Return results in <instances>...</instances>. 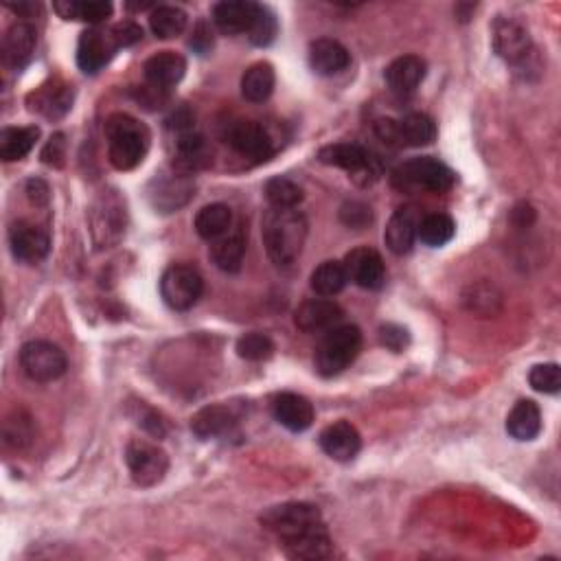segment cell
<instances>
[{
  "label": "cell",
  "instance_id": "obj_49",
  "mask_svg": "<svg viewBox=\"0 0 561 561\" xmlns=\"http://www.w3.org/2000/svg\"><path fill=\"white\" fill-rule=\"evenodd\" d=\"M27 193H29L31 202H36V204H47L49 202V187L44 185L42 180H29Z\"/></svg>",
  "mask_w": 561,
  "mask_h": 561
},
{
  "label": "cell",
  "instance_id": "obj_44",
  "mask_svg": "<svg viewBox=\"0 0 561 561\" xmlns=\"http://www.w3.org/2000/svg\"><path fill=\"white\" fill-rule=\"evenodd\" d=\"M64 158H66V136L57 132V134L51 136L49 143L44 145L42 160L51 167H62Z\"/></svg>",
  "mask_w": 561,
  "mask_h": 561
},
{
  "label": "cell",
  "instance_id": "obj_12",
  "mask_svg": "<svg viewBox=\"0 0 561 561\" xmlns=\"http://www.w3.org/2000/svg\"><path fill=\"white\" fill-rule=\"evenodd\" d=\"M117 49L119 44L112 36V29H88L82 33V38H79L77 44V64L84 73H99L101 68L112 60V55Z\"/></svg>",
  "mask_w": 561,
  "mask_h": 561
},
{
  "label": "cell",
  "instance_id": "obj_17",
  "mask_svg": "<svg viewBox=\"0 0 561 561\" xmlns=\"http://www.w3.org/2000/svg\"><path fill=\"white\" fill-rule=\"evenodd\" d=\"M342 307L336 301L329 299H309L299 305L294 314V323L305 334H320V331H329L340 325Z\"/></svg>",
  "mask_w": 561,
  "mask_h": 561
},
{
  "label": "cell",
  "instance_id": "obj_25",
  "mask_svg": "<svg viewBox=\"0 0 561 561\" xmlns=\"http://www.w3.org/2000/svg\"><path fill=\"white\" fill-rule=\"evenodd\" d=\"M237 419V412L231 406H206L191 419V430L200 439H217L231 432L237 426Z\"/></svg>",
  "mask_w": 561,
  "mask_h": 561
},
{
  "label": "cell",
  "instance_id": "obj_14",
  "mask_svg": "<svg viewBox=\"0 0 561 561\" xmlns=\"http://www.w3.org/2000/svg\"><path fill=\"white\" fill-rule=\"evenodd\" d=\"M342 266L347 270L349 281L364 290H380L386 279L384 259L373 248H356L342 261Z\"/></svg>",
  "mask_w": 561,
  "mask_h": 561
},
{
  "label": "cell",
  "instance_id": "obj_47",
  "mask_svg": "<svg viewBox=\"0 0 561 561\" xmlns=\"http://www.w3.org/2000/svg\"><path fill=\"white\" fill-rule=\"evenodd\" d=\"M191 44V49L200 53V55H206L211 49H213V31L211 27L206 25V22H198V27L193 29V36L189 40Z\"/></svg>",
  "mask_w": 561,
  "mask_h": 561
},
{
  "label": "cell",
  "instance_id": "obj_31",
  "mask_svg": "<svg viewBox=\"0 0 561 561\" xmlns=\"http://www.w3.org/2000/svg\"><path fill=\"white\" fill-rule=\"evenodd\" d=\"M274 82H277V77H274L272 64L257 62L242 77V95L253 103L266 101L272 95Z\"/></svg>",
  "mask_w": 561,
  "mask_h": 561
},
{
  "label": "cell",
  "instance_id": "obj_36",
  "mask_svg": "<svg viewBox=\"0 0 561 561\" xmlns=\"http://www.w3.org/2000/svg\"><path fill=\"white\" fill-rule=\"evenodd\" d=\"M454 233H456V224H454L452 217L445 215V213L426 215L419 222V228H417V237L421 239L423 244L432 246V248H441L448 242H452Z\"/></svg>",
  "mask_w": 561,
  "mask_h": 561
},
{
  "label": "cell",
  "instance_id": "obj_30",
  "mask_svg": "<svg viewBox=\"0 0 561 561\" xmlns=\"http://www.w3.org/2000/svg\"><path fill=\"white\" fill-rule=\"evenodd\" d=\"M40 139V128L36 125H27V128H5L0 132V158L7 160H20L25 158L36 141Z\"/></svg>",
  "mask_w": 561,
  "mask_h": 561
},
{
  "label": "cell",
  "instance_id": "obj_18",
  "mask_svg": "<svg viewBox=\"0 0 561 561\" xmlns=\"http://www.w3.org/2000/svg\"><path fill=\"white\" fill-rule=\"evenodd\" d=\"M421 217L415 206H399L386 224L384 242L393 255H408L417 239Z\"/></svg>",
  "mask_w": 561,
  "mask_h": 561
},
{
  "label": "cell",
  "instance_id": "obj_29",
  "mask_svg": "<svg viewBox=\"0 0 561 561\" xmlns=\"http://www.w3.org/2000/svg\"><path fill=\"white\" fill-rule=\"evenodd\" d=\"M397 132H399V147H423L430 145L437 139V125L428 117V114L412 112L402 121H397Z\"/></svg>",
  "mask_w": 561,
  "mask_h": 561
},
{
  "label": "cell",
  "instance_id": "obj_37",
  "mask_svg": "<svg viewBox=\"0 0 561 561\" xmlns=\"http://www.w3.org/2000/svg\"><path fill=\"white\" fill-rule=\"evenodd\" d=\"M53 7L64 20H82L90 22V25H97V22L112 16L110 3H75V0H66V3H55Z\"/></svg>",
  "mask_w": 561,
  "mask_h": 561
},
{
  "label": "cell",
  "instance_id": "obj_7",
  "mask_svg": "<svg viewBox=\"0 0 561 561\" xmlns=\"http://www.w3.org/2000/svg\"><path fill=\"white\" fill-rule=\"evenodd\" d=\"M202 290V274L193 266H185V263H176V266L167 268L163 279H160V296L176 312H187V309L196 305Z\"/></svg>",
  "mask_w": 561,
  "mask_h": 561
},
{
  "label": "cell",
  "instance_id": "obj_39",
  "mask_svg": "<svg viewBox=\"0 0 561 561\" xmlns=\"http://www.w3.org/2000/svg\"><path fill=\"white\" fill-rule=\"evenodd\" d=\"M3 437L9 448H16V450L27 448V445L33 441V419L25 410H16L14 415L7 417L5 421Z\"/></svg>",
  "mask_w": 561,
  "mask_h": 561
},
{
  "label": "cell",
  "instance_id": "obj_19",
  "mask_svg": "<svg viewBox=\"0 0 561 561\" xmlns=\"http://www.w3.org/2000/svg\"><path fill=\"white\" fill-rule=\"evenodd\" d=\"M38 47V31L29 22H16L11 25L3 38V62L5 66L14 68V71H20L25 68L33 53H36Z\"/></svg>",
  "mask_w": 561,
  "mask_h": 561
},
{
  "label": "cell",
  "instance_id": "obj_23",
  "mask_svg": "<svg viewBox=\"0 0 561 561\" xmlns=\"http://www.w3.org/2000/svg\"><path fill=\"white\" fill-rule=\"evenodd\" d=\"M259 5L248 0H224L213 7V22L226 36L248 33L257 18Z\"/></svg>",
  "mask_w": 561,
  "mask_h": 561
},
{
  "label": "cell",
  "instance_id": "obj_21",
  "mask_svg": "<svg viewBox=\"0 0 561 561\" xmlns=\"http://www.w3.org/2000/svg\"><path fill=\"white\" fill-rule=\"evenodd\" d=\"M143 73H145L147 84H150L152 88L167 90L171 86H176L180 79L185 77L187 60L180 53L160 51L145 62Z\"/></svg>",
  "mask_w": 561,
  "mask_h": 561
},
{
  "label": "cell",
  "instance_id": "obj_32",
  "mask_svg": "<svg viewBox=\"0 0 561 561\" xmlns=\"http://www.w3.org/2000/svg\"><path fill=\"white\" fill-rule=\"evenodd\" d=\"M231 226H233L231 206L220 202L204 206V209L196 215V233L202 239H209V242L222 237Z\"/></svg>",
  "mask_w": 561,
  "mask_h": 561
},
{
  "label": "cell",
  "instance_id": "obj_48",
  "mask_svg": "<svg viewBox=\"0 0 561 561\" xmlns=\"http://www.w3.org/2000/svg\"><path fill=\"white\" fill-rule=\"evenodd\" d=\"M141 410H143V415H139V426L143 428V430H147L152 434V437H156V439H160V437H165V421L160 419V415L158 412H154L152 408H145V406H141Z\"/></svg>",
  "mask_w": 561,
  "mask_h": 561
},
{
  "label": "cell",
  "instance_id": "obj_9",
  "mask_svg": "<svg viewBox=\"0 0 561 561\" xmlns=\"http://www.w3.org/2000/svg\"><path fill=\"white\" fill-rule=\"evenodd\" d=\"M20 366L33 382H53L66 371L64 351L47 340H31L20 349Z\"/></svg>",
  "mask_w": 561,
  "mask_h": 561
},
{
  "label": "cell",
  "instance_id": "obj_1",
  "mask_svg": "<svg viewBox=\"0 0 561 561\" xmlns=\"http://www.w3.org/2000/svg\"><path fill=\"white\" fill-rule=\"evenodd\" d=\"M261 524L281 540L292 559H325L331 553V537L323 515L307 502H283L261 515Z\"/></svg>",
  "mask_w": 561,
  "mask_h": 561
},
{
  "label": "cell",
  "instance_id": "obj_33",
  "mask_svg": "<svg viewBox=\"0 0 561 561\" xmlns=\"http://www.w3.org/2000/svg\"><path fill=\"white\" fill-rule=\"evenodd\" d=\"M31 99H36V106L31 110L42 112L47 119H60L73 106V90L66 84H53L40 88Z\"/></svg>",
  "mask_w": 561,
  "mask_h": 561
},
{
  "label": "cell",
  "instance_id": "obj_45",
  "mask_svg": "<svg viewBox=\"0 0 561 561\" xmlns=\"http://www.w3.org/2000/svg\"><path fill=\"white\" fill-rule=\"evenodd\" d=\"M380 340L384 347L399 353L408 347V331L399 325H384L380 329Z\"/></svg>",
  "mask_w": 561,
  "mask_h": 561
},
{
  "label": "cell",
  "instance_id": "obj_4",
  "mask_svg": "<svg viewBox=\"0 0 561 561\" xmlns=\"http://www.w3.org/2000/svg\"><path fill=\"white\" fill-rule=\"evenodd\" d=\"M362 349V331L356 325H338L325 331L316 349L314 364L323 377H334L358 358Z\"/></svg>",
  "mask_w": 561,
  "mask_h": 561
},
{
  "label": "cell",
  "instance_id": "obj_24",
  "mask_svg": "<svg viewBox=\"0 0 561 561\" xmlns=\"http://www.w3.org/2000/svg\"><path fill=\"white\" fill-rule=\"evenodd\" d=\"M246 255V231L242 224L231 226L228 231L211 242V259L222 272H237L242 268Z\"/></svg>",
  "mask_w": 561,
  "mask_h": 561
},
{
  "label": "cell",
  "instance_id": "obj_35",
  "mask_svg": "<svg viewBox=\"0 0 561 561\" xmlns=\"http://www.w3.org/2000/svg\"><path fill=\"white\" fill-rule=\"evenodd\" d=\"M187 27V14L180 7L171 5H160L154 7L150 14V29L156 38L160 40H171L178 38Z\"/></svg>",
  "mask_w": 561,
  "mask_h": 561
},
{
  "label": "cell",
  "instance_id": "obj_11",
  "mask_svg": "<svg viewBox=\"0 0 561 561\" xmlns=\"http://www.w3.org/2000/svg\"><path fill=\"white\" fill-rule=\"evenodd\" d=\"M491 40L496 53L509 64L524 62L533 49L529 31L513 18H496L491 25Z\"/></svg>",
  "mask_w": 561,
  "mask_h": 561
},
{
  "label": "cell",
  "instance_id": "obj_22",
  "mask_svg": "<svg viewBox=\"0 0 561 561\" xmlns=\"http://www.w3.org/2000/svg\"><path fill=\"white\" fill-rule=\"evenodd\" d=\"M272 415L290 432H303L314 423V406L296 393H281L272 399Z\"/></svg>",
  "mask_w": 561,
  "mask_h": 561
},
{
  "label": "cell",
  "instance_id": "obj_40",
  "mask_svg": "<svg viewBox=\"0 0 561 561\" xmlns=\"http://www.w3.org/2000/svg\"><path fill=\"white\" fill-rule=\"evenodd\" d=\"M277 33H279L277 16H274L268 7L259 5L257 18L253 22V27H250V31H248L250 42H253L255 47H268V44L277 40Z\"/></svg>",
  "mask_w": 561,
  "mask_h": 561
},
{
  "label": "cell",
  "instance_id": "obj_8",
  "mask_svg": "<svg viewBox=\"0 0 561 561\" xmlns=\"http://www.w3.org/2000/svg\"><path fill=\"white\" fill-rule=\"evenodd\" d=\"M318 160L323 165L345 169L353 176V180L360 185H371V182L380 176V165L358 143H334L327 145L318 152Z\"/></svg>",
  "mask_w": 561,
  "mask_h": 561
},
{
  "label": "cell",
  "instance_id": "obj_16",
  "mask_svg": "<svg viewBox=\"0 0 561 561\" xmlns=\"http://www.w3.org/2000/svg\"><path fill=\"white\" fill-rule=\"evenodd\" d=\"M320 448L329 456V459L349 463L358 456L362 448V439L356 426H351L349 421H336L320 432Z\"/></svg>",
  "mask_w": 561,
  "mask_h": 561
},
{
  "label": "cell",
  "instance_id": "obj_15",
  "mask_svg": "<svg viewBox=\"0 0 561 561\" xmlns=\"http://www.w3.org/2000/svg\"><path fill=\"white\" fill-rule=\"evenodd\" d=\"M193 180L187 174H171L154 178L150 185V202L154 209L171 213L185 206L193 196Z\"/></svg>",
  "mask_w": 561,
  "mask_h": 561
},
{
  "label": "cell",
  "instance_id": "obj_2",
  "mask_svg": "<svg viewBox=\"0 0 561 561\" xmlns=\"http://www.w3.org/2000/svg\"><path fill=\"white\" fill-rule=\"evenodd\" d=\"M263 246L277 266H290L303 253L307 239V220L296 209H272L261 224Z\"/></svg>",
  "mask_w": 561,
  "mask_h": 561
},
{
  "label": "cell",
  "instance_id": "obj_3",
  "mask_svg": "<svg viewBox=\"0 0 561 561\" xmlns=\"http://www.w3.org/2000/svg\"><path fill=\"white\" fill-rule=\"evenodd\" d=\"M108 158L119 171H130L143 163L150 150V130L130 114H110L106 121Z\"/></svg>",
  "mask_w": 561,
  "mask_h": 561
},
{
  "label": "cell",
  "instance_id": "obj_38",
  "mask_svg": "<svg viewBox=\"0 0 561 561\" xmlns=\"http://www.w3.org/2000/svg\"><path fill=\"white\" fill-rule=\"evenodd\" d=\"M266 198L272 209H296L303 200V189L290 178H272L266 185Z\"/></svg>",
  "mask_w": 561,
  "mask_h": 561
},
{
  "label": "cell",
  "instance_id": "obj_41",
  "mask_svg": "<svg viewBox=\"0 0 561 561\" xmlns=\"http://www.w3.org/2000/svg\"><path fill=\"white\" fill-rule=\"evenodd\" d=\"M237 353L248 362H263L274 353V345L266 334H246L237 340Z\"/></svg>",
  "mask_w": 561,
  "mask_h": 561
},
{
  "label": "cell",
  "instance_id": "obj_6",
  "mask_svg": "<svg viewBox=\"0 0 561 561\" xmlns=\"http://www.w3.org/2000/svg\"><path fill=\"white\" fill-rule=\"evenodd\" d=\"M125 463L136 485L154 487L165 478L169 469V456L160 445L147 439H132L125 448Z\"/></svg>",
  "mask_w": 561,
  "mask_h": 561
},
{
  "label": "cell",
  "instance_id": "obj_13",
  "mask_svg": "<svg viewBox=\"0 0 561 561\" xmlns=\"http://www.w3.org/2000/svg\"><path fill=\"white\" fill-rule=\"evenodd\" d=\"M9 246H11V253H14V257L18 261L38 263L49 255L51 239L40 226L25 222V220H18L9 228Z\"/></svg>",
  "mask_w": 561,
  "mask_h": 561
},
{
  "label": "cell",
  "instance_id": "obj_27",
  "mask_svg": "<svg viewBox=\"0 0 561 561\" xmlns=\"http://www.w3.org/2000/svg\"><path fill=\"white\" fill-rule=\"evenodd\" d=\"M125 211L123 206L114 200L108 198L103 200L99 209H95L93 213V235H95V242L103 248V246H112L117 244L123 231H125Z\"/></svg>",
  "mask_w": 561,
  "mask_h": 561
},
{
  "label": "cell",
  "instance_id": "obj_5",
  "mask_svg": "<svg viewBox=\"0 0 561 561\" xmlns=\"http://www.w3.org/2000/svg\"><path fill=\"white\" fill-rule=\"evenodd\" d=\"M395 180L402 187H417L432 193L450 191L456 182L454 171L439 158L419 156L410 158L395 171Z\"/></svg>",
  "mask_w": 561,
  "mask_h": 561
},
{
  "label": "cell",
  "instance_id": "obj_43",
  "mask_svg": "<svg viewBox=\"0 0 561 561\" xmlns=\"http://www.w3.org/2000/svg\"><path fill=\"white\" fill-rule=\"evenodd\" d=\"M342 222L351 228H362L371 222V209L362 202H347L340 211Z\"/></svg>",
  "mask_w": 561,
  "mask_h": 561
},
{
  "label": "cell",
  "instance_id": "obj_34",
  "mask_svg": "<svg viewBox=\"0 0 561 561\" xmlns=\"http://www.w3.org/2000/svg\"><path fill=\"white\" fill-rule=\"evenodd\" d=\"M347 283H349L347 270L340 261L320 263V266L312 272V281H309V285H312V290L318 296H336L345 290Z\"/></svg>",
  "mask_w": 561,
  "mask_h": 561
},
{
  "label": "cell",
  "instance_id": "obj_28",
  "mask_svg": "<svg viewBox=\"0 0 561 561\" xmlns=\"http://www.w3.org/2000/svg\"><path fill=\"white\" fill-rule=\"evenodd\" d=\"M507 432L515 441H533L542 432L540 406L531 399H522L515 404L507 417Z\"/></svg>",
  "mask_w": 561,
  "mask_h": 561
},
{
  "label": "cell",
  "instance_id": "obj_10",
  "mask_svg": "<svg viewBox=\"0 0 561 561\" xmlns=\"http://www.w3.org/2000/svg\"><path fill=\"white\" fill-rule=\"evenodd\" d=\"M226 143L233 150L250 160H268L274 154V141L272 134L263 123L257 121H235L231 128L226 130Z\"/></svg>",
  "mask_w": 561,
  "mask_h": 561
},
{
  "label": "cell",
  "instance_id": "obj_20",
  "mask_svg": "<svg viewBox=\"0 0 561 561\" xmlns=\"http://www.w3.org/2000/svg\"><path fill=\"white\" fill-rule=\"evenodd\" d=\"M386 84L399 97H408L415 93L426 79V62L417 55H402L386 68Z\"/></svg>",
  "mask_w": 561,
  "mask_h": 561
},
{
  "label": "cell",
  "instance_id": "obj_46",
  "mask_svg": "<svg viewBox=\"0 0 561 561\" xmlns=\"http://www.w3.org/2000/svg\"><path fill=\"white\" fill-rule=\"evenodd\" d=\"M112 36L117 40L119 49L121 47H132V44L139 42L143 38V29L136 25V22H119L117 27H112Z\"/></svg>",
  "mask_w": 561,
  "mask_h": 561
},
{
  "label": "cell",
  "instance_id": "obj_26",
  "mask_svg": "<svg viewBox=\"0 0 561 561\" xmlns=\"http://www.w3.org/2000/svg\"><path fill=\"white\" fill-rule=\"evenodd\" d=\"M309 64L318 75H338L351 64V53L338 40L320 38L309 47Z\"/></svg>",
  "mask_w": 561,
  "mask_h": 561
},
{
  "label": "cell",
  "instance_id": "obj_42",
  "mask_svg": "<svg viewBox=\"0 0 561 561\" xmlns=\"http://www.w3.org/2000/svg\"><path fill=\"white\" fill-rule=\"evenodd\" d=\"M529 384L537 393L555 395L561 388V369L557 364H537L529 373Z\"/></svg>",
  "mask_w": 561,
  "mask_h": 561
}]
</instances>
